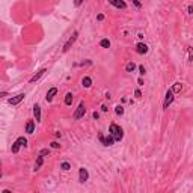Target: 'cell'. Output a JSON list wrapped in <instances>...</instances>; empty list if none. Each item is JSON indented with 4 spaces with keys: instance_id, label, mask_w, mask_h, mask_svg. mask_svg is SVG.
Returning a JSON list of instances; mask_svg holds the SVG:
<instances>
[{
    "instance_id": "obj_15",
    "label": "cell",
    "mask_w": 193,
    "mask_h": 193,
    "mask_svg": "<svg viewBox=\"0 0 193 193\" xmlns=\"http://www.w3.org/2000/svg\"><path fill=\"white\" fill-rule=\"evenodd\" d=\"M113 142H115V137H113L110 133H109V136H107V137H104V143H103V145H106V146H112Z\"/></svg>"
},
{
    "instance_id": "obj_36",
    "label": "cell",
    "mask_w": 193,
    "mask_h": 193,
    "mask_svg": "<svg viewBox=\"0 0 193 193\" xmlns=\"http://www.w3.org/2000/svg\"><path fill=\"white\" fill-rule=\"evenodd\" d=\"M189 14H193V6L192 5L189 6Z\"/></svg>"
},
{
    "instance_id": "obj_27",
    "label": "cell",
    "mask_w": 193,
    "mask_h": 193,
    "mask_svg": "<svg viewBox=\"0 0 193 193\" xmlns=\"http://www.w3.org/2000/svg\"><path fill=\"white\" fill-rule=\"evenodd\" d=\"M134 95H136L137 98H140V97H142V92L139 91V89H136V91H134Z\"/></svg>"
},
{
    "instance_id": "obj_31",
    "label": "cell",
    "mask_w": 193,
    "mask_h": 193,
    "mask_svg": "<svg viewBox=\"0 0 193 193\" xmlns=\"http://www.w3.org/2000/svg\"><path fill=\"white\" fill-rule=\"evenodd\" d=\"M92 116H94V119H98L100 118V113L98 112H94V113H92Z\"/></svg>"
},
{
    "instance_id": "obj_7",
    "label": "cell",
    "mask_w": 193,
    "mask_h": 193,
    "mask_svg": "<svg viewBox=\"0 0 193 193\" xmlns=\"http://www.w3.org/2000/svg\"><path fill=\"white\" fill-rule=\"evenodd\" d=\"M136 53L137 55H146V53H148V45H146L145 42L136 44Z\"/></svg>"
},
{
    "instance_id": "obj_21",
    "label": "cell",
    "mask_w": 193,
    "mask_h": 193,
    "mask_svg": "<svg viewBox=\"0 0 193 193\" xmlns=\"http://www.w3.org/2000/svg\"><path fill=\"white\" fill-rule=\"evenodd\" d=\"M115 113H116V115H124V107H122V106L121 104H118L116 106V107H115Z\"/></svg>"
},
{
    "instance_id": "obj_2",
    "label": "cell",
    "mask_w": 193,
    "mask_h": 193,
    "mask_svg": "<svg viewBox=\"0 0 193 193\" xmlns=\"http://www.w3.org/2000/svg\"><path fill=\"white\" fill-rule=\"evenodd\" d=\"M77 38H78V32H77V30H74V32H72V35L70 36V39H68V41H66V42L63 44V48H62V51H63V53L70 51V48H71L72 45H74V42L77 41Z\"/></svg>"
},
{
    "instance_id": "obj_30",
    "label": "cell",
    "mask_w": 193,
    "mask_h": 193,
    "mask_svg": "<svg viewBox=\"0 0 193 193\" xmlns=\"http://www.w3.org/2000/svg\"><path fill=\"white\" fill-rule=\"evenodd\" d=\"M98 139H100V142H101V143H104V136L101 134V133L98 134Z\"/></svg>"
},
{
    "instance_id": "obj_23",
    "label": "cell",
    "mask_w": 193,
    "mask_h": 193,
    "mask_svg": "<svg viewBox=\"0 0 193 193\" xmlns=\"http://www.w3.org/2000/svg\"><path fill=\"white\" fill-rule=\"evenodd\" d=\"M61 169H62V170H70L71 166H70L68 162H63V163H61Z\"/></svg>"
},
{
    "instance_id": "obj_18",
    "label": "cell",
    "mask_w": 193,
    "mask_h": 193,
    "mask_svg": "<svg viewBox=\"0 0 193 193\" xmlns=\"http://www.w3.org/2000/svg\"><path fill=\"white\" fill-rule=\"evenodd\" d=\"M136 70V65H134V62H128L127 65H125V71L127 72H133Z\"/></svg>"
},
{
    "instance_id": "obj_14",
    "label": "cell",
    "mask_w": 193,
    "mask_h": 193,
    "mask_svg": "<svg viewBox=\"0 0 193 193\" xmlns=\"http://www.w3.org/2000/svg\"><path fill=\"white\" fill-rule=\"evenodd\" d=\"M82 86H83V88H86V89L91 88V86H92V78H91V77H83Z\"/></svg>"
},
{
    "instance_id": "obj_1",
    "label": "cell",
    "mask_w": 193,
    "mask_h": 193,
    "mask_svg": "<svg viewBox=\"0 0 193 193\" xmlns=\"http://www.w3.org/2000/svg\"><path fill=\"white\" fill-rule=\"evenodd\" d=\"M109 133L115 137V140H121V139L124 137V130L119 127V125H116V124H110V127H109Z\"/></svg>"
},
{
    "instance_id": "obj_17",
    "label": "cell",
    "mask_w": 193,
    "mask_h": 193,
    "mask_svg": "<svg viewBox=\"0 0 193 193\" xmlns=\"http://www.w3.org/2000/svg\"><path fill=\"white\" fill-rule=\"evenodd\" d=\"M72 100H74V97H72L71 92H68V94L65 95V104H66V106H71V104H72Z\"/></svg>"
},
{
    "instance_id": "obj_33",
    "label": "cell",
    "mask_w": 193,
    "mask_h": 193,
    "mask_svg": "<svg viewBox=\"0 0 193 193\" xmlns=\"http://www.w3.org/2000/svg\"><path fill=\"white\" fill-rule=\"evenodd\" d=\"M97 20H98V21H103V20H104V15H103V14H100V15L97 17Z\"/></svg>"
},
{
    "instance_id": "obj_26",
    "label": "cell",
    "mask_w": 193,
    "mask_h": 193,
    "mask_svg": "<svg viewBox=\"0 0 193 193\" xmlns=\"http://www.w3.org/2000/svg\"><path fill=\"white\" fill-rule=\"evenodd\" d=\"M82 3H83V0H74V6H77V8H78Z\"/></svg>"
},
{
    "instance_id": "obj_5",
    "label": "cell",
    "mask_w": 193,
    "mask_h": 193,
    "mask_svg": "<svg viewBox=\"0 0 193 193\" xmlns=\"http://www.w3.org/2000/svg\"><path fill=\"white\" fill-rule=\"evenodd\" d=\"M88 179H89V172H88V169L80 168V169H78V181H80V183H86Z\"/></svg>"
},
{
    "instance_id": "obj_24",
    "label": "cell",
    "mask_w": 193,
    "mask_h": 193,
    "mask_svg": "<svg viewBox=\"0 0 193 193\" xmlns=\"http://www.w3.org/2000/svg\"><path fill=\"white\" fill-rule=\"evenodd\" d=\"M48 154H50V149L48 148H44V149H41V152H39V155H42V157L48 155Z\"/></svg>"
},
{
    "instance_id": "obj_10",
    "label": "cell",
    "mask_w": 193,
    "mask_h": 193,
    "mask_svg": "<svg viewBox=\"0 0 193 193\" xmlns=\"http://www.w3.org/2000/svg\"><path fill=\"white\" fill-rule=\"evenodd\" d=\"M27 134H32L35 131V121L33 119H27V124H26V130H24Z\"/></svg>"
},
{
    "instance_id": "obj_19",
    "label": "cell",
    "mask_w": 193,
    "mask_h": 193,
    "mask_svg": "<svg viewBox=\"0 0 193 193\" xmlns=\"http://www.w3.org/2000/svg\"><path fill=\"white\" fill-rule=\"evenodd\" d=\"M20 146H21V143H20L18 140H15L14 143H12V148H11V149H12V152H14V154H17V152L20 151Z\"/></svg>"
},
{
    "instance_id": "obj_3",
    "label": "cell",
    "mask_w": 193,
    "mask_h": 193,
    "mask_svg": "<svg viewBox=\"0 0 193 193\" xmlns=\"http://www.w3.org/2000/svg\"><path fill=\"white\" fill-rule=\"evenodd\" d=\"M175 94H174V91L172 89H168L166 91V95H164V101H163V109H169V106L174 103V97Z\"/></svg>"
},
{
    "instance_id": "obj_25",
    "label": "cell",
    "mask_w": 193,
    "mask_h": 193,
    "mask_svg": "<svg viewBox=\"0 0 193 193\" xmlns=\"http://www.w3.org/2000/svg\"><path fill=\"white\" fill-rule=\"evenodd\" d=\"M145 72H146L145 66H143V65H140V66H139V74H140V76H145Z\"/></svg>"
},
{
    "instance_id": "obj_12",
    "label": "cell",
    "mask_w": 193,
    "mask_h": 193,
    "mask_svg": "<svg viewBox=\"0 0 193 193\" xmlns=\"http://www.w3.org/2000/svg\"><path fill=\"white\" fill-rule=\"evenodd\" d=\"M33 116H35L36 122H41V107H39L38 104L33 106Z\"/></svg>"
},
{
    "instance_id": "obj_29",
    "label": "cell",
    "mask_w": 193,
    "mask_h": 193,
    "mask_svg": "<svg viewBox=\"0 0 193 193\" xmlns=\"http://www.w3.org/2000/svg\"><path fill=\"white\" fill-rule=\"evenodd\" d=\"M133 3H134V5L137 6V8H142V3L139 2V0H133Z\"/></svg>"
},
{
    "instance_id": "obj_4",
    "label": "cell",
    "mask_w": 193,
    "mask_h": 193,
    "mask_svg": "<svg viewBox=\"0 0 193 193\" xmlns=\"http://www.w3.org/2000/svg\"><path fill=\"white\" fill-rule=\"evenodd\" d=\"M85 113H86V106L82 101L80 104H78V107L76 109V112H74V119H82L85 116Z\"/></svg>"
},
{
    "instance_id": "obj_32",
    "label": "cell",
    "mask_w": 193,
    "mask_h": 193,
    "mask_svg": "<svg viewBox=\"0 0 193 193\" xmlns=\"http://www.w3.org/2000/svg\"><path fill=\"white\" fill-rule=\"evenodd\" d=\"M189 55H190V61H193V48H189Z\"/></svg>"
},
{
    "instance_id": "obj_35",
    "label": "cell",
    "mask_w": 193,
    "mask_h": 193,
    "mask_svg": "<svg viewBox=\"0 0 193 193\" xmlns=\"http://www.w3.org/2000/svg\"><path fill=\"white\" fill-rule=\"evenodd\" d=\"M137 85H139V86H142V85H143V80H142V77H140V78H139V80H137Z\"/></svg>"
},
{
    "instance_id": "obj_13",
    "label": "cell",
    "mask_w": 193,
    "mask_h": 193,
    "mask_svg": "<svg viewBox=\"0 0 193 193\" xmlns=\"http://www.w3.org/2000/svg\"><path fill=\"white\" fill-rule=\"evenodd\" d=\"M44 164V157L42 155H38V158H36V163H35V169H33V170H39V169H41V166Z\"/></svg>"
},
{
    "instance_id": "obj_8",
    "label": "cell",
    "mask_w": 193,
    "mask_h": 193,
    "mask_svg": "<svg viewBox=\"0 0 193 193\" xmlns=\"http://www.w3.org/2000/svg\"><path fill=\"white\" fill-rule=\"evenodd\" d=\"M109 3L112 6H115V8H118V9H125L127 8V3H125L124 0H109Z\"/></svg>"
},
{
    "instance_id": "obj_6",
    "label": "cell",
    "mask_w": 193,
    "mask_h": 193,
    "mask_svg": "<svg viewBox=\"0 0 193 193\" xmlns=\"http://www.w3.org/2000/svg\"><path fill=\"white\" fill-rule=\"evenodd\" d=\"M24 97H26V94H18V95H15V97H12V98H9V104L11 106H17V104H20L24 100Z\"/></svg>"
},
{
    "instance_id": "obj_20",
    "label": "cell",
    "mask_w": 193,
    "mask_h": 193,
    "mask_svg": "<svg viewBox=\"0 0 193 193\" xmlns=\"http://www.w3.org/2000/svg\"><path fill=\"white\" fill-rule=\"evenodd\" d=\"M100 45H101L103 48H109L110 47V41L107 38H104V39H101V41H100Z\"/></svg>"
},
{
    "instance_id": "obj_28",
    "label": "cell",
    "mask_w": 193,
    "mask_h": 193,
    "mask_svg": "<svg viewBox=\"0 0 193 193\" xmlns=\"http://www.w3.org/2000/svg\"><path fill=\"white\" fill-rule=\"evenodd\" d=\"M50 146H51V148H59L61 145H59L57 142H51V143H50Z\"/></svg>"
},
{
    "instance_id": "obj_34",
    "label": "cell",
    "mask_w": 193,
    "mask_h": 193,
    "mask_svg": "<svg viewBox=\"0 0 193 193\" xmlns=\"http://www.w3.org/2000/svg\"><path fill=\"white\" fill-rule=\"evenodd\" d=\"M101 110H103V112H107L109 109H107V106H106V104H103V106H101Z\"/></svg>"
},
{
    "instance_id": "obj_16",
    "label": "cell",
    "mask_w": 193,
    "mask_h": 193,
    "mask_svg": "<svg viewBox=\"0 0 193 193\" xmlns=\"http://www.w3.org/2000/svg\"><path fill=\"white\" fill-rule=\"evenodd\" d=\"M181 89H183V83H179V82L174 83V86H172V91H174V94H178V92H181Z\"/></svg>"
},
{
    "instance_id": "obj_22",
    "label": "cell",
    "mask_w": 193,
    "mask_h": 193,
    "mask_svg": "<svg viewBox=\"0 0 193 193\" xmlns=\"http://www.w3.org/2000/svg\"><path fill=\"white\" fill-rule=\"evenodd\" d=\"M17 140H18L20 143H21V146H24V148H26V146H27V139H26L24 136H20V137L17 139Z\"/></svg>"
},
{
    "instance_id": "obj_9",
    "label": "cell",
    "mask_w": 193,
    "mask_h": 193,
    "mask_svg": "<svg viewBox=\"0 0 193 193\" xmlns=\"http://www.w3.org/2000/svg\"><path fill=\"white\" fill-rule=\"evenodd\" d=\"M57 94V88H50L48 92H47V95H45V100H47V103H51L53 101V98L56 97Z\"/></svg>"
},
{
    "instance_id": "obj_11",
    "label": "cell",
    "mask_w": 193,
    "mask_h": 193,
    "mask_svg": "<svg viewBox=\"0 0 193 193\" xmlns=\"http://www.w3.org/2000/svg\"><path fill=\"white\" fill-rule=\"evenodd\" d=\"M45 72H47V70H45V68H42V70H39L38 72H36V74L35 76H33L32 78H30V80H29V83H35V82H38L39 80V78H41L44 74H45Z\"/></svg>"
}]
</instances>
